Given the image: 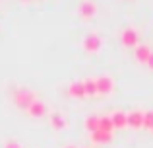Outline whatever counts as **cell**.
I'll return each mask as SVG.
<instances>
[{
    "label": "cell",
    "mask_w": 153,
    "mask_h": 148,
    "mask_svg": "<svg viewBox=\"0 0 153 148\" xmlns=\"http://www.w3.org/2000/svg\"><path fill=\"white\" fill-rule=\"evenodd\" d=\"M35 99H37V95H35V92H31L29 88H16V90L12 92V101L18 107H22V109H27Z\"/></svg>",
    "instance_id": "1"
},
{
    "label": "cell",
    "mask_w": 153,
    "mask_h": 148,
    "mask_svg": "<svg viewBox=\"0 0 153 148\" xmlns=\"http://www.w3.org/2000/svg\"><path fill=\"white\" fill-rule=\"evenodd\" d=\"M82 47H83V51H85V53H99V51H101V47H103V39L99 37L97 33H89V35H85V37H83Z\"/></svg>",
    "instance_id": "2"
},
{
    "label": "cell",
    "mask_w": 153,
    "mask_h": 148,
    "mask_svg": "<svg viewBox=\"0 0 153 148\" xmlns=\"http://www.w3.org/2000/svg\"><path fill=\"white\" fill-rule=\"evenodd\" d=\"M97 82V95H111L114 92V80L111 76H99L95 78Z\"/></svg>",
    "instance_id": "3"
},
{
    "label": "cell",
    "mask_w": 153,
    "mask_h": 148,
    "mask_svg": "<svg viewBox=\"0 0 153 148\" xmlns=\"http://www.w3.org/2000/svg\"><path fill=\"white\" fill-rule=\"evenodd\" d=\"M27 115L29 117H33V119H41V117H45L47 113H49V109H47V103L45 101H41V99H35L33 103H31L29 107H27Z\"/></svg>",
    "instance_id": "4"
},
{
    "label": "cell",
    "mask_w": 153,
    "mask_h": 148,
    "mask_svg": "<svg viewBox=\"0 0 153 148\" xmlns=\"http://www.w3.org/2000/svg\"><path fill=\"white\" fill-rule=\"evenodd\" d=\"M120 41H122L124 47L136 49V47H138V31H136L134 27H126V29L120 33Z\"/></svg>",
    "instance_id": "5"
},
{
    "label": "cell",
    "mask_w": 153,
    "mask_h": 148,
    "mask_svg": "<svg viewBox=\"0 0 153 148\" xmlns=\"http://www.w3.org/2000/svg\"><path fill=\"white\" fill-rule=\"evenodd\" d=\"M68 95L74 99H83L85 98V88H83V80H72L68 84Z\"/></svg>",
    "instance_id": "6"
},
{
    "label": "cell",
    "mask_w": 153,
    "mask_h": 148,
    "mask_svg": "<svg viewBox=\"0 0 153 148\" xmlns=\"http://www.w3.org/2000/svg\"><path fill=\"white\" fill-rule=\"evenodd\" d=\"M95 14H97V4H95L93 0H83V2L79 4V16H82L83 20H91Z\"/></svg>",
    "instance_id": "7"
},
{
    "label": "cell",
    "mask_w": 153,
    "mask_h": 148,
    "mask_svg": "<svg viewBox=\"0 0 153 148\" xmlns=\"http://www.w3.org/2000/svg\"><path fill=\"white\" fill-rule=\"evenodd\" d=\"M126 123L130 129H143V111H130L126 115Z\"/></svg>",
    "instance_id": "8"
},
{
    "label": "cell",
    "mask_w": 153,
    "mask_h": 148,
    "mask_svg": "<svg viewBox=\"0 0 153 148\" xmlns=\"http://www.w3.org/2000/svg\"><path fill=\"white\" fill-rule=\"evenodd\" d=\"M149 55H151V49L147 45H138L134 49V57L138 62H142V65H147V61H149Z\"/></svg>",
    "instance_id": "9"
},
{
    "label": "cell",
    "mask_w": 153,
    "mask_h": 148,
    "mask_svg": "<svg viewBox=\"0 0 153 148\" xmlns=\"http://www.w3.org/2000/svg\"><path fill=\"white\" fill-rule=\"evenodd\" d=\"M111 121H112V127H114V129H126L128 127L126 113H122V111H114V113L111 115Z\"/></svg>",
    "instance_id": "10"
},
{
    "label": "cell",
    "mask_w": 153,
    "mask_h": 148,
    "mask_svg": "<svg viewBox=\"0 0 153 148\" xmlns=\"http://www.w3.org/2000/svg\"><path fill=\"white\" fill-rule=\"evenodd\" d=\"M91 140L95 144H108L112 140V133H103V131H95L91 133Z\"/></svg>",
    "instance_id": "11"
},
{
    "label": "cell",
    "mask_w": 153,
    "mask_h": 148,
    "mask_svg": "<svg viewBox=\"0 0 153 148\" xmlns=\"http://www.w3.org/2000/svg\"><path fill=\"white\" fill-rule=\"evenodd\" d=\"M51 127L54 131H62V129H66V127H68V121L60 113H51Z\"/></svg>",
    "instance_id": "12"
},
{
    "label": "cell",
    "mask_w": 153,
    "mask_h": 148,
    "mask_svg": "<svg viewBox=\"0 0 153 148\" xmlns=\"http://www.w3.org/2000/svg\"><path fill=\"white\" fill-rule=\"evenodd\" d=\"M83 88H85V98H95L97 95V82H95V78H85L83 80Z\"/></svg>",
    "instance_id": "13"
},
{
    "label": "cell",
    "mask_w": 153,
    "mask_h": 148,
    "mask_svg": "<svg viewBox=\"0 0 153 148\" xmlns=\"http://www.w3.org/2000/svg\"><path fill=\"white\" fill-rule=\"evenodd\" d=\"M83 127H85L87 133H95V131H99V117H95V115H89V117L83 121Z\"/></svg>",
    "instance_id": "14"
},
{
    "label": "cell",
    "mask_w": 153,
    "mask_h": 148,
    "mask_svg": "<svg viewBox=\"0 0 153 148\" xmlns=\"http://www.w3.org/2000/svg\"><path fill=\"white\" fill-rule=\"evenodd\" d=\"M99 131H103V133H112V131H114L111 117H107V115L99 117Z\"/></svg>",
    "instance_id": "15"
},
{
    "label": "cell",
    "mask_w": 153,
    "mask_h": 148,
    "mask_svg": "<svg viewBox=\"0 0 153 148\" xmlns=\"http://www.w3.org/2000/svg\"><path fill=\"white\" fill-rule=\"evenodd\" d=\"M143 129L153 131V111H143Z\"/></svg>",
    "instance_id": "16"
},
{
    "label": "cell",
    "mask_w": 153,
    "mask_h": 148,
    "mask_svg": "<svg viewBox=\"0 0 153 148\" xmlns=\"http://www.w3.org/2000/svg\"><path fill=\"white\" fill-rule=\"evenodd\" d=\"M4 148H23V146L19 144L18 140H8L6 144H4Z\"/></svg>",
    "instance_id": "17"
},
{
    "label": "cell",
    "mask_w": 153,
    "mask_h": 148,
    "mask_svg": "<svg viewBox=\"0 0 153 148\" xmlns=\"http://www.w3.org/2000/svg\"><path fill=\"white\" fill-rule=\"evenodd\" d=\"M147 66L153 70V51H151V55H149V61H147Z\"/></svg>",
    "instance_id": "18"
},
{
    "label": "cell",
    "mask_w": 153,
    "mask_h": 148,
    "mask_svg": "<svg viewBox=\"0 0 153 148\" xmlns=\"http://www.w3.org/2000/svg\"><path fill=\"white\" fill-rule=\"evenodd\" d=\"M64 148H76V146H64Z\"/></svg>",
    "instance_id": "19"
},
{
    "label": "cell",
    "mask_w": 153,
    "mask_h": 148,
    "mask_svg": "<svg viewBox=\"0 0 153 148\" xmlns=\"http://www.w3.org/2000/svg\"><path fill=\"white\" fill-rule=\"evenodd\" d=\"M23 2H27V0H23Z\"/></svg>",
    "instance_id": "20"
}]
</instances>
